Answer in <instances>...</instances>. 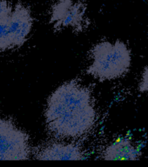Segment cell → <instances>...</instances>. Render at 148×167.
<instances>
[{
    "instance_id": "cell-7",
    "label": "cell",
    "mask_w": 148,
    "mask_h": 167,
    "mask_svg": "<svg viewBox=\"0 0 148 167\" xmlns=\"http://www.w3.org/2000/svg\"><path fill=\"white\" fill-rule=\"evenodd\" d=\"M103 154V159L106 160L133 159L132 148L125 140H118L112 145L108 146Z\"/></svg>"
},
{
    "instance_id": "cell-2",
    "label": "cell",
    "mask_w": 148,
    "mask_h": 167,
    "mask_svg": "<svg viewBox=\"0 0 148 167\" xmlns=\"http://www.w3.org/2000/svg\"><path fill=\"white\" fill-rule=\"evenodd\" d=\"M91 64L86 72L99 80L120 78L131 65V53L124 43L101 42L91 51Z\"/></svg>"
},
{
    "instance_id": "cell-8",
    "label": "cell",
    "mask_w": 148,
    "mask_h": 167,
    "mask_svg": "<svg viewBox=\"0 0 148 167\" xmlns=\"http://www.w3.org/2000/svg\"><path fill=\"white\" fill-rule=\"evenodd\" d=\"M140 89L143 91H148V68H146L143 73L142 80L140 83Z\"/></svg>"
},
{
    "instance_id": "cell-1",
    "label": "cell",
    "mask_w": 148,
    "mask_h": 167,
    "mask_svg": "<svg viewBox=\"0 0 148 167\" xmlns=\"http://www.w3.org/2000/svg\"><path fill=\"white\" fill-rule=\"evenodd\" d=\"M91 93L77 80L66 82L51 93L44 112L49 133L58 139H74L85 135L95 123Z\"/></svg>"
},
{
    "instance_id": "cell-6",
    "label": "cell",
    "mask_w": 148,
    "mask_h": 167,
    "mask_svg": "<svg viewBox=\"0 0 148 167\" xmlns=\"http://www.w3.org/2000/svg\"><path fill=\"white\" fill-rule=\"evenodd\" d=\"M34 159L40 160H81L85 155L77 144L51 142L37 149Z\"/></svg>"
},
{
    "instance_id": "cell-5",
    "label": "cell",
    "mask_w": 148,
    "mask_h": 167,
    "mask_svg": "<svg viewBox=\"0 0 148 167\" xmlns=\"http://www.w3.org/2000/svg\"><path fill=\"white\" fill-rule=\"evenodd\" d=\"M85 20V7L72 0H59L53 6L51 23L56 29H81Z\"/></svg>"
},
{
    "instance_id": "cell-4",
    "label": "cell",
    "mask_w": 148,
    "mask_h": 167,
    "mask_svg": "<svg viewBox=\"0 0 148 167\" xmlns=\"http://www.w3.org/2000/svg\"><path fill=\"white\" fill-rule=\"evenodd\" d=\"M31 154L28 134L12 120L0 117V160H26Z\"/></svg>"
},
{
    "instance_id": "cell-3",
    "label": "cell",
    "mask_w": 148,
    "mask_h": 167,
    "mask_svg": "<svg viewBox=\"0 0 148 167\" xmlns=\"http://www.w3.org/2000/svg\"><path fill=\"white\" fill-rule=\"evenodd\" d=\"M32 21L25 5L0 0V51L21 47L29 38Z\"/></svg>"
}]
</instances>
